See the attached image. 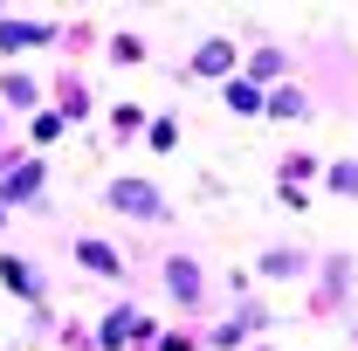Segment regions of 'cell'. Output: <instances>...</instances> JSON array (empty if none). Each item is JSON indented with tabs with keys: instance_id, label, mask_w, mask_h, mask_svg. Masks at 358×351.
Listing matches in <instances>:
<instances>
[{
	"instance_id": "2e32d148",
	"label": "cell",
	"mask_w": 358,
	"mask_h": 351,
	"mask_svg": "<svg viewBox=\"0 0 358 351\" xmlns=\"http://www.w3.org/2000/svg\"><path fill=\"white\" fill-rule=\"evenodd\" d=\"M0 96H7V103H21V110H28V103H35V83H28V76H14V69H7V76H0Z\"/></svg>"
},
{
	"instance_id": "9c48e42d",
	"label": "cell",
	"mask_w": 358,
	"mask_h": 351,
	"mask_svg": "<svg viewBox=\"0 0 358 351\" xmlns=\"http://www.w3.org/2000/svg\"><path fill=\"white\" fill-rule=\"evenodd\" d=\"M0 200H7V207H35V200H42V166H35V159L14 166V179H0Z\"/></svg>"
},
{
	"instance_id": "5b68a950",
	"label": "cell",
	"mask_w": 358,
	"mask_h": 351,
	"mask_svg": "<svg viewBox=\"0 0 358 351\" xmlns=\"http://www.w3.org/2000/svg\"><path fill=\"white\" fill-rule=\"evenodd\" d=\"M241 76H248V83H262V89H275V83H289V76H296V55H289L282 42H255L248 55H241Z\"/></svg>"
},
{
	"instance_id": "cb8c5ba5",
	"label": "cell",
	"mask_w": 358,
	"mask_h": 351,
	"mask_svg": "<svg viewBox=\"0 0 358 351\" xmlns=\"http://www.w3.org/2000/svg\"><path fill=\"white\" fill-rule=\"evenodd\" d=\"M0 131H7V124H0Z\"/></svg>"
},
{
	"instance_id": "7a4b0ae2",
	"label": "cell",
	"mask_w": 358,
	"mask_h": 351,
	"mask_svg": "<svg viewBox=\"0 0 358 351\" xmlns=\"http://www.w3.org/2000/svg\"><path fill=\"white\" fill-rule=\"evenodd\" d=\"M103 200H110V207H117V214H131V220H173V207H166V193H159V186H152V179H110V186H103Z\"/></svg>"
},
{
	"instance_id": "e0dca14e",
	"label": "cell",
	"mask_w": 358,
	"mask_h": 351,
	"mask_svg": "<svg viewBox=\"0 0 358 351\" xmlns=\"http://www.w3.org/2000/svg\"><path fill=\"white\" fill-rule=\"evenodd\" d=\"M145 138H152V152H173V145H179V117H152Z\"/></svg>"
},
{
	"instance_id": "8992f818",
	"label": "cell",
	"mask_w": 358,
	"mask_h": 351,
	"mask_svg": "<svg viewBox=\"0 0 358 351\" xmlns=\"http://www.w3.org/2000/svg\"><path fill=\"white\" fill-rule=\"evenodd\" d=\"M166 296H173L186 317L207 310V268L193 262V255H173V262H166Z\"/></svg>"
},
{
	"instance_id": "5bb4252c",
	"label": "cell",
	"mask_w": 358,
	"mask_h": 351,
	"mask_svg": "<svg viewBox=\"0 0 358 351\" xmlns=\"http://www.w3.org/2000/svg\"><path fill=\"white\" fill-rule=\"evenodd\" d=\"M76 262H90L96 275H124V262H117V255H110L103 241H76Z\"/></svg>"
},
{
	"instance_id": "603a6c76",
	"label": "cell",
	"mask_w": 358,
	"mask_h": 351,
	"mask_svg": "<svg viewBox=\"0 0 358 351\" xmlns=\"http://www.w3.org/2000/svg\"><path fill=\"white\" fill-rule=\"evenodd\" d=\"M352 331H358V317H352Z\"/></svg>"
},
{
	"instance_id": "3957f363",
	"label": "cell",
	"mask_w": 358,
	"mask_h": 351,
	"mask_svg": "<svg viewBox=\"0 0 358 351\" xmlns=\"http://www.w3.org/2000/svg\"><path fill=\"white\" fill-rule=\"evenodd\" d=\"M255 275H262V282H310V275H317V255H310V248H296V241H268L262 255H255Z\"/></svg>"
},
{
	"instance_id": "d6986e66",
	"label": "cell",
	"mask_w": 358,
	"mask_h": 351,
	"mask_svg": "<svg viewBox=\"0 0 358 351\" xmlns=\"http://www.w3.org/2000/svg\"><path fill=\"white\" fill-rule=\"evenodd\" d=\"M152 351H200V338H193V331H159Z\"/></svg>"
},
{
	"instance_id": "7402d4cb",
	"label": "cell",
	"mask_w": 358,
	"mask_h": 351,
	"mask_svg": "<svg viewBox=\"0 0 358 351\" xmlns=\"http://www.w3.org/2000/svg\"><path fill=\"white\" fill-rule=\"evenodd\" d=\"M248 351H268V345H248Z\"/></svg>"
},
{
	"instance_id": "44dd1931",
	"label": "cell",
	"mask_w": 358,
	"mask_h": 351,
	"mask_svg": "<svg viewBox=\"0 0 358 351\" xmlns=\"http://www.w3.org/2000/svg\"><path fill=\"white\" fill-rule=\"evenodd\" d=\"M62 110H69V117H83V110H90V96H83V83H62Z\"/></svg>"
},
{
	"instance_id": "8fae6325",
	"label": "cell",
	"mask_w": 358,
	"mask_h": 351,
	"mask_svg": "<svg viewBox=\"0 0 358 351\" xmlns=\"http://www.w3.org/2000/svg\"><path fill=\"white\" fill-rule=\"evenodd\" d=\"M324 193L358 200V152H345V159H324Z\"/></svg>"
},
{
	"instance_id": "ac0fdd59",
	"label": "cell",
	"mask_w": 358,
	"mask_h": 351,
	"mask_svg": "<svg viewBox=\"0 0 358 351\" xmlns=\"http://www.w3.org/2000/svg\"><path fill=\"white\" fill-rule=\"evenodd\" d=\"M62 124H69L62 110H42V117H35V145H48V138H62Z\"/></svg>"
},
{
	"instance_id": "52a82bcc",
	"label": "cell",
	"mask_w": 358,
	"mask_h": 351,
	"mask_svg": "<svg viewBox=\"0 0 358 351\" xmlns=\"http://www.w3.org/2000/svg\"><path fill=\"white\" fill-rule=\"evenodd\" d=\"M310 110H317V103H310V89L296 83V76L275 83V89H268V103H262V117H275V124H303Z\"/></svg>"
},
{
	"instance_id": "7c38bea8",
	"label": "cell",
	"mask_w": 358,
	"mask_h": 351,
	"mask_svg": "<svg viewBox=\"0 0 358 351\" xmlns=\"http://www.w3.org/2000/svg\"><path fill=\"white\" fill-rule=\"evenodd\" d=\"M0 282H7V289H14L21 303H42V275L21 262V255H7V262H0Z\"/></svg>"
},
{
	"instance_id": "ffe728a7",
	"label": "cell",
	"mask_w": 358,
	"mask_h": 351,
	"mask_svg": "<svg viewBox=\"0 0 358 351\" xmlns=\"http://www.w3.org/2000/svg\"><path fill=\"white\" fill-rule=\"evenodd\" d=\"M110 55H117V62H145V42H138V35H117Z\"/></svg>"
},
{
	"instance_id": "4fadbf2b",
	"label": "cell",
	"mask_w": 358,
	"mask_h": 351,
	"mask_svg": "<svg viewBox=\"0 0 358 351\" xmlns=\"http://www.w3.org/2000/svg\"><path fill=\"white\" fill-rule=\"evenodd\" d=\"M35 42H48V28H35V21H0V48L14 55V48H35Z\"/></svg>"
},
{
	"instance_id": "30bf717a",
	"label": "cell",
	"mask_w": 358,
	"mask_h": 351,
	"mask_svg": "<svg viewBox=\"0 0 358 351\" xmlns=\"http://www.w3.org/2000/svg\"><path fill=\"white\" fill-rule=\"evenodd\" d=\"M221 96H227V110H241V117H262V103H268V89H262V83H248L241 69L221 83Z\"/></svg>"
},
{
	"instance_id": "ba28073f",
	"label": "cell",
	"mask_w": 358,
	"mask_h": 351,
	"mask_svg": "<svg viewBox=\"0 0 358 351\" xmlns=\"http://www.w3.org/2000/svg\"><path fill=\"white\" fill-rule=\"evenodd\" d=\"M317 173H324V159L296 145V152H282V159H275V193H303V186H310Z\"/></svg>"
},
{
	"instance_id": "6da1fadb",
	"label": "cell",
	"mask_w": 358,
	"mask_h": 351,
	"mask_svg": "<svg viewBox=\"0 0 358 351\" xmlns=\"http://www.w3.org/2000/svg\"><path fill=\"white\" fill-rule=\"evenodd\" d=\"M352 289H358V262L338 248V255H317V275H310V317L317 324H338L352 317Z\"/></svg>"
},
{
	"instance_id": "277c9868",
	"label": "cell",
	"mask_w": 358,
	"mask_h": 351,
	"mask_svg": "<svg viewBox=\"0 0 358 351\" xmlns=\"http://www.w3.org/2000/svg\"><path fill=\"white\" fill-rule=\"evenodd\" d=\"M234 69H241V55H234L227 35H207V42L186 55V76H193V83H227Z\"/></svg>"
},
{
	"instance_id": "9a60e30c",
	"label": "cell",
	"mask_w": 358,
	"mask_h": 351,
	"mask_svg": "<svg viewBox=\"0 0 358 351\" xmlns=\"http://www.w3.org/2000/svg\"><path fill=\"white\" fill-rule=\"evenodd\" d=\"M145 124H152V117H145L138 103H117V110H110V131H117V138H138Z\"/></svg>"
}]
</instances>
